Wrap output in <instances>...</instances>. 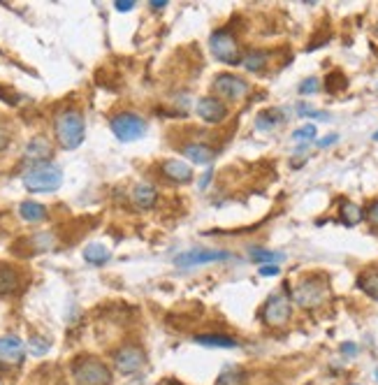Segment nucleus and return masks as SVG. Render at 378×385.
Segmentation results:
<instances>
[{
	"label": "nucleus",
	"mask_w": 378,
	"mask_h": 385,
	"mask_svg": "<svg viewBox=\"0 0 378 385\" xmlns=\"http://www.w3.org/2000/svg\"><path fill=\"white\" fill-rule=\"evenodd\" d=\"M211 86H214V91L225 100H242L244 95L249 93V81L237 77V74H228V72L216 74Z\"/></svg>",
	"instance_id": "nucleus-8"
},
{
	"label": "nucleus",
	"mask_w": 378,
	"mask_h": 385,
	"mask_svg": "<svg viewBox=\"0 0 378 385\" xmlns=\"http://www.w3.org/2000/svg\"><path fill=\"white\" fill-rule=\"evenodd\" d=\"M84 116H81L79 109H60L54 119V135H56L58 144L63 147L65 151H72L81 147L84 142Z\"/></svg>",
	"instance_id": "nucleus-1"
},
{
	"label": "nucleus",
	"mask_w": 378,
	"mask_h": 385,
	"mask_svg": "<svg viewBox=\"0 0 378 385\" xmlns=\"http://www.w3.org/2000/svg\"><path fill=\"white\" fill-rule=\"evenodd\" d=\"M22 181L31 192H54L63 183V170L56 163H38L24 172Z\"/></svg>",
	"instance_id": "nucleus-2"
},
{
	"label": "nucleus",
	"mask_w": 378,
	"mask_h": 385,
	"mask_svg": "<svg viewBox=\"0 0 378 385\" xmlns=\"http://www.w3.org/2000/svg\"><path fill=\"white\" fill-rule=\"evenodd\" d=\"M320 88V81L315 79V77H309V79H304L299 84V93L302 95H311V93H315Z\"/></svg>",
	"instance_id": "nucleus-28"
},
{
	"label": "nucleus",
	"mask_w": 378,
	"mask_h": 385,
	"mask_svg": "<svg viewBox=\"0 0 378 385\" xmlns=\"http://www.w3.org/2000/svg\"><path fill=\"white\" fill-rule=\"evenodd\" d=\"M209 47H211V54L225 65H237V63H242V58H244L242 54H239L237 38L232 35L228 28L216 31L209 40Z\"/></svg>",
	"instance_id": "nucleus-5"
},
{
	"label": "nucleus",
	"mask_w": 378,
	"mask_h": 385,
	"mask_svg": "<svg viewBox=\"0 0 378 385\" xmlns=\"http://www.w3.org/2000/svg\"><path fill=\"white\" fill-rule=\"evenodd\" d=\"M284 258H286V256H284V253H279V251L251 249V260H253V263H258L260 267H265V265H279Z\"/></svg>",
	"instance_id": "nucleus-23"
},
{
	"label": "nucleus",
	"mask_w": 378,
	"mask_h": 385,
	"mask_svg": "<svg viewBox=\"0 0 378 385\" xmlns=\"http://www.w3.org/2000/svg\"><path fill=\"white\" fill-rule=\"evenodd\" d=\"M293 316V302L290 297H286L284 293L272 295L270 300L265 302V306L260 309V318H263L265 325L270 327H281L290 320Z\"/></svg>",
	"instance_id": "nucleus-6"
},
{
	"label": "nucleus",
	"mask_w": 378,
	"mask_h": 385,
	"mask_svg": "<svg viewBox=\"0 0 378 385\" xmlns=\"http://www.w3.org/2000/svg\"><path fill=\"white\" fill-rule=\"evenodd\" d=\"M26 357V346L17 336H0V364L3 367H17Z\"/></svg>",
	"instance_id": "nucleus-11"
},
{
	"label": "nucleus",
	"mask_w": 378,
	"mask_h": 385,
	"mask_svg": "<svg viewBox=\"0 0 378 385\" xmlns=\"http://www.w3.org/2000/svg\"><path fill=\"white\" fill-rule=\"evenodd\" d=\"M367 218H369V223L378 225V200H374V202L369 204V209H367Z\"/></svg>",
	"instance_id": "nucleus-31"
},
{
	"label": "nucleus",
	"mask_w": 378,
	"mask_h": 385,
	"mask_svg": "<svg viewBox=\"0 0 378 385\" xmlns=\"http://www.w3.org/2000/svg\"><path fill=\"white\" fill-rule=\"evenodd\" d=\"M374 140H376V142H378V133H376V135H374Z\"/></svg>",
	"instance_id": "nucleus-38"
},
{
	"label": "nucleus",
	"mask_w": 378,
	"mask_h": 385,
	"mask_svg": "<svg viewBox=\"0 0 378 385\" xmlns=\"http://www.w3.org/2000/svg\"><path fill=\"white\" fill-rule=\"evenodd\" d=\"M267 60H270V54H267V51H260V49H253V51H249V54H246V56L242 58V65H244L249 72L258 74V72L265 70Z\"/></svg>",
	"instance_id": "nucleus-20"
},
{
	"label": "nucleus",
	"mask_w": 378,
	"mask_h": 385,
	"mask_svg": "<svg viewBox=\"0 0 378 385\" xmlns=\"http://www.w3.org/2000/svg\"><path fill=\"white\" fill-rule=\"evenodd\" d=\"M195 341L207 348H239V341L230 334H197Z\"/></svg>",
	"instance_id": "nucleus-17"
},
{
	"label": "nucleus",
	"mask_w": 378,
	"mask_h": 385,
	"mask_svg": "<svg viewBox=\"0 0 378 385\" xmlns=\"http://www.w3.org/2000/svg\"><path fill=\"white\" fill-rule=\"evenodd\" d=\"M339 137L336 135H329V137H322V140H318V147H329V144H334Z\"/></svg>",
	"instance_id": "nucleus-34"
},
{
	"label": "nucleus",
	"mask_w": 378,
	"mask_h": 385,
	"mask_svg": "<svg viewBox=\"0 0 378 385\" xmlns=\"http://www.w3.org/2000/svg\"><path fill=\"white\" fill-rule=\"evenodd\" d=\"M161 172L165 179H170V181H174V183H188L190 179H193V170H190V165L183 161H165L161 165Z\"/></svg>",
	"instance_id": "nucleus-14"
},
{
	"label": "nucleus",
	"mask_w": 378,
	"mask_h": 385,
	"mask_svg": "<svg viewBox=\"0 0 378 385\" xmlns=\"http://www.w3.org/2000/svg\"><path fill=\"white\" fill-rule=\"evenodd\" d=\"M211 181V170H207L202 174V179H200V188H207V183Z\"/></svg>",
	"instance_id": "nucleus-36"
},
{
	"label": "nucleus",
	"mask_w": 378,
	"mask_h": 385,
	"mask_svg": "<svg viewBox=\"0 0 378 385\" xmlns=\"http://www.w3.org/2000/svg\"><path fill=\"white\" fill-rule=\"evenodd\" d=\"M144 362H147V357H144V350L140 346H123L116 350V355H114L116 369L126 376H133L137 371H142Z\"/></svg>",
	"instance_id": "nucleus-9"
},
{
	"label": "nucleus",
	"mask_w": 378,
	"mask_h": 385,
	"mask_svg": "<svg viewBox=\"0 0 378 385\" xmlns=\"http://www.w3.org/2000/svg\"><path fill=\"white\" fill-rule=\"evenodd\" d=\"M19 288V274L15 267L0 265V295H10Z\"/></svg>",
	"instance_id": "nucleus-19"
},
{
	"label": "nucleus",
	"mask_w": 378,
	"mask_h": 385,
	"mask_svg": "<svg viewBox=\"0 0 378 385\" xmlns=\"http://www.w3.org/2000/svg\"><path fill=\"white\" fill-rule=\"evenodd\" d=\"M195 109H197V116L207 123H221L225 116H228V107H225L218 98H214V95H204V98H200Z\"/></svg>",
	"instance_id": "nucleus-12"
},
{
	"label": "nucleus",
	"mask_w": 378,
	"mask_h": 385,
	"mask_svg": "<svg viewBox=\"0 0 378 385\" xmlns=\"http://www.w3.org/2000/svg\"><path fill=\"white\" fill-rule=\"evenodd\" d=\"M242 383H244V374L239 369H225L216 381V385H242Z\"/></svg>",
	"instance_id": "nucleus-26"
},
{
	"label": "nucleus",
	"mask_w": 378,
	"mask_h": 385,
	"mask_svg": "<svg viewBox=\"0 0 378 385\" xmlns=\"http://www.w3.org/2000/svg\"><path fill=\"white\" fill-rule=\"evenodd\" d=\"M114 8L119 10V12H130V10L135 8V3H133V0H119V3H116Z\"/></svg>",
	"instance_id": "nucleus-33"
},
{
	"label": "nucleus",
	"mask_w": 378,
	"mask_h": 385,
	"mask_svg": "<svg viewBox=\"0 0 378 385\" xmlns=\"http://www.w3.org/2000/svg\"><path fill=\"white\" fill-rule=\"evenodd\" d=\"M260 274H263V277H279L281 270H279V265H265V267H260Z\"/></svg>",
	"instance_id": "nucleus-32"
},
{
	"label": "nucleus",
	"mask_w": 378,
	"mask_h": 385,
	"mask_svg": "<svg viewBox=\"0 0 378 385\" xmlns=\"http://www.w3.org/2000/svg\"><path fill=\"white\" fill-rule=\"evenodd\" d=\"M181 154L195 165H209V163H214V158H216V151L200 142H188L181 149Z\"/></svg>",
	"instance_id": "nucleus-15"
},
{
	"label": "nucleus",
	"mask_w": 378,
	"mask_h": 385,
	"mask_svg": "<svg viewBox=\"0 0 378 385\" xmlns=\"http://www.w3.org/2000/svg\"><path fill=\"white\" fill-rule=\"evenodd\" d=\"M341 350H343V353H348V355H355L357 353V346H355V343H343V346H341Z\"/></svg>",
	"instance_id": "nucleus-35"
},
{
	"label": "nucleus",
	"mask_w": 378,
	"mask_h": 385,
	"mask_svg": "<svg viewBox=\"0 0 378 385\" xmlns=\"http://www.w3.org/2000/svg\"><path fill=\"white\" fill-rule=\"evenodd\" d=\"M47 348H49V343H42V341L38 339V336H33V339H31V350H33V355H42Z\"/></svg>",
	"instance_id": "nucleus-30"
},
{
	"label": "nucleus",
	"mask_w": 378,
	"mask_h": 385,
	"mask_svg": "<svg viewBox=\"0 0 378 385\" xmlns=\"http://www.w3.org/2000/svg\"><path fill=\"white\" fill-rule=\"evenodd\" d=\"M158 200V192L151 183H137L133 188V202L140 209H151Z\"/></svg>",
	"instance_id": "nucleus-16"
},
{
	"label": "nucleus",
	"mask_w": 378,
	"mask_h": 385,
	"mask_svg": "<svg viewBox=\"0 0 378 385\" xmlns=\"http://www.w3.org/2000/svg\"><path fill=\"white\" fill-rule=\"evenodd\" d=\"M357 288L367 295V297L378 302V267H371V270H364L360 277H357Z\"/></svg>",
	"instance_id": "nucleus-18"
},
{
	"label": "nucleus",
	"mask_w": 378,
	"mask_h": 385,
	"mask_svg": "<svg viewBox=\"0 0 378 385\" xmlns=\"http://www.w3.org/2000/svg\"><path fill=\"white\" fill-rule=\"evenodd\" d=\"M24 158L31 165L49 163V158H51V144H49V140H47V137H33V140L26 144Z\"/></svg>",
	"instance_id": "nucleus-13"
},
{
	"label": "nucleus",
	"mask_w": 378,
	"mask_h": 385,
	"mask_svg": "<svg viewBox=\"0 0 378 385\" xmlns=\"http://www.w3.org/2000/svg\"><path fill=\"white\" fill-rule=\"evenodd\" d=\"M315 126L313 123H309V126H304V128H299V130H295L293 133V140L295 142H299V144H306V142H313L315 140Z\"/></svg>",
	"instance_id": "nucleus-27"
},
{
	"label": "nucleus",
	"mask_w": 378,
	"mask_h": 385,
	"mask_svg": "<svg viewBox=\"0 0 378 385\" xmlns=\"http://www.w3.org/2000/svg\"><path fill=\"white\" fill-rule=\"evenodd\" d=\"M10 140H12V133H10V128L5 126L3 121H0V151H3L5 147L10 144Z\"/></svg>",
	"instance_id": "nucleus-29"
},
{
	"label": "nucleus",
	"mask_w": 378,
	"mask_h": 385,
	"mask_svg": "<svg viewBox=\"0 0 378 385\" xmlns=\"http://www.w3.org/2000/svg\"><path fill=\"white\" fill-rule=\"evenodd\" d=\"M167 5V0H151V8L154 10H163Z\"/></svg>",
	"instance_id": "nucleus-37"
},
{
	"label": "nucleus",
	"mask_w": 378,
	"mask_h": 385,
	"mask_svg": "<svg viewBox=\"0 0 378 385\" xmlns=\"http://www.w3.org/2000/svg\"><path fill=\"white\" fill-rule=\"evenodd\" d=\"M72 378L77 385H109L112 371L102 360L91 355H81L72 362Z\"/></svg>",
	"instance_id": "nucleus-3"
},
{
	"label": "nucleus",
	"mask_w": 378,
	"mask_h": 385,
	"mask_svg": "<svg viewBox=\"0 0 378 385\" xmlns=\"http://www.w3.org/2000/svg\"><path fill=\"white\" fill-rule=\"evenodd\" d=\"M112 133L119 137L121 142H135L147 133V121L142 119L140 114H133V112H121L116 114L112 121Z\"/></svg>",
	"instance_id": "nucleus-7"
},
{
	"label": "nucleus",
	"mask_w": 378,
	"mask_h": 385,
	"mask_svg": "<svg viewBox=\"0 0 378 385\" xmlns=\"http://www.w3.org/2000/svg\"><path fill=\"white\" fill-rule=\"evenodd\" d=\"M281 121H284V116H281L279 109H270V112L258 114V119H256V128H258V130H263V133H267V130L277 128Z\"/></svg>",
	"instance_id": "nucleus-24"
},
{
	"label": "nucleus",
	"mask_w": 378,
	"mask_h": 385,
	"mask_svg": "<svg viewBox=\"0 0 378 385\" xmlns=\"http://www.w3.org/2000/svg\"><path fill=\"white\" fill-rule=\"evenodd\" d=\"M293 300H295V304L302 306V309H306V311H313V309L322 306L329 300V286H327V281L315 279V277L302 279L299 284L295 286Z\"/></svg>",
	"instance_id": "nucleus-4"
},
{
	"label": "nucleus",
	"mask_w": 378,
	"mask_h": 385,
	"mask_svg": "<svg viewBox=\"0 0 378 385\" xmlns=\"http://www.w3.org/2000/svg\"><path fill=\"white\" fill-rule=\"evenodd\" d=\"M230 260L228 251H204V249H193L186 251L176 258L179 267H197V265H209V263H223Z\"/></svg>",
	"instance_id": "nucleus-10"
},
{
	"label": "nucleus",
	"mask_w": 378,
	"mask_h": 385,
	"mask_svg": "<svg viewBox=\"0 0 378 385\" xmlns=\"http://www.w3.org/2000/svg\"><path fill=\"white\" fill-rule=\"evenodd\" d=\"M362 218H364V211H362V207H357V204L346 202V204L341 207V221L346 223V225H357V223H362Z\"/></svg>",
	"instance_id": "nucleus-25"
},
{
	"label": "nucleus",
	"mask_w": 378,
	"mask_h": 385,
	"mask_svg": "<svg viewBox=\"0 0 378 385\" xmlns=\"http://www.w3.org/2000/svg\"><path fill=\"white\" fill-rule=\"evenodd\" d=\"M109 258H112V253L105 244H88L84 249V260L91 265H105Z\"/></svg>",
	"instance_id": "nucleus-21"
},
{
	"label": "nucleus",
	"mask_w": 378,
	"mask_h": 385,
	"mask_svg": "<svg viewBox=\"0 0 378 385\" xmlns=\"http://www.w3.org/2000/svg\"><path fill=\"white\" fill-rule=\"evenodd\" d=\"M19 214H22L24 221L40 223V221H44V218H47V209L42 207V204H38V202H22Z\"/></svg>",
	"instance_id": "nucleus-22"
},
{
	"label": "nucleus",
	"mask_w": 378,
	"mask_h": 385,
	"mask_svg": "<svg viewBox=\"0 0 378 385\" xmlns=\"http://www.w3.org/2000/svg\"><path fill=\"white\" fill-rule=\"evenodd\" d=\"M376 381H378V369H376Z\"/></svg>",
	"instance_id": "nucleus-39"
}]
</instances>
